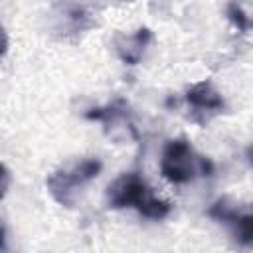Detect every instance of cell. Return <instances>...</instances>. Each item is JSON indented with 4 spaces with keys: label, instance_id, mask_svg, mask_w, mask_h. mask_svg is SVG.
<instances>
[{
    "label": "cell",
    "instance_id": "cell-3",
    "mask_svg": "<svg viewBox=\"0 0 253 253\" xmlns=\"http://www.w3.org/2000/svg\"><path fill=\"white\" fill-rule=\"evenodd\" d=\"M101 170L103 162L99 158H81L53 170L45 180V188L59 206L73 208L77 202V194L91 180H95Z\"/></svg>",
    "mask_w": 253,
    "mask_h": 253
},
{
    "label": "cell",
    "instance_id": "cell-1",
    "mask_svg": "<svg viewBox=\"0 0 253 253\" xmlns=\"http://www.w3.org/2000/svg\"><path fill=\"white\" fill-rule=\"evenodd\" d=\"M107 204L113 210L132 208L148 219L168 217L172 206L170 202L154 196L148 182L138 172H125L115 178L107 188Z\"/></svg>",
    "mask_w": 253,
    "mask_h": 253
},
{
    "label": "cell",
    "instance_id": "cell-2",
    "mask_svg": "<svg viewBox=\"0 0 253 253\" xmlns=\"http://www.w3.org/2000/svg\"><path fill=\"white\" fill-rule=\"evenodd\" d=\"M215 170L213 162L200 154L192 142L184 136L172 138L164 144L160 156V174L170 184L182 186L190 184L198 178H208Z\"/></svg>",
    "mask_w": 253,
    "mask_h": 253
},
{
    "label": "cell",
    "instance_id": "cell-11",
    "mask_svg": "<svg viewBox=\"0 0 253 253\" xmlns=\"http://www.w3.org/2000/svg\"><path fill=\"white\" fill-rule=\"evenodd\" d=\"M8 51V34L4 30V26L0 24V57H4Z\"/></svg>",
    "mask_w": 253,
    "mask_h": 253
},
{
    "label": "cell",
    "instance_id": "cell-5",
    "mask_svg": "<svg viewBox=\"0 0 253 253\" xmlns=\"http://www.w3.org/2000/svg\"><path fill=\"white\" fill-rule=\"evenodd\" d=\"M184 103L190 111V115H188L190 121H194L200 126H206L213 117H217L225 109V101H223L221 93L208 79L194 83L186 91Z\"/></svg>",
    "mask_w": 253,
    "mask_h": 253
},
{
    "label": "cell",
    "instance_id": "cell-7",
    "mask_svg": "<svg viewBox=\"0 0 253 253\" xmlns=\"http://www.w3.org/2000/svg\"><path fill=\"white\" fill-rule=\"evenodd\" d=\"M85 117L89 121H99L103 123L107 128L111 130H117V128H123L125 132L128 130L134 138H136V130L130 123V113H128V105L123 101V99H115L111 103H107L105 107H97V109H89L85 113Z\"/></svg>",
    "mask_w": 253,
    "mask_h": 253
},
{
    "label": "cell",
    "instance_id": "cell-8",
    "mask_svg": "<svg viewBox=\"0 0 253 253\" xmlns=\"http://www.w3.org/2000/svg\"><path fill=\"white\" fill-rule=\"evenodd\" d=\"M150 40H152V32L148 28H138L132 34H121L115 40L117 55L121 57L123 63L136 65L142 59V55H144Z\"/></svg>",
    "mask_w": 253,
    "mask_h": 253
},
{
    "label": "cell",
    "instance_id": "cell-4",
    "mask_svg": "<svg viewBox=\"0 0 253 253\" xmlns=\"http://www.w3.org/2000/svg\"><path fill=\"white\" fill-rule=\"evenodd\" d=\"M208 215L213 221L227 227V231L231 233V237L237 243L251 245V241H253V215H251L249 206L239 204V202L223 196V198H217L208 208Z\"/></svg>",
    "mask_w": 253,
    "mask_h": 253
},
{
    "label": "cell",
    "instance_id": "cell-6",
    "mask_svg": "<svg viewBox=\"0 0 253 253\" xmlns=\"http://www.w3.org/2000/svg\"><path fill=\"white\" fill-rule=\"evenodd\" d=\"M91 12L85 4L81 2H75V0H67V2H61L57 8H55V30L61 32L63 36L67 34H79V32H85L93 26V20H91Z\"/></svg>",
    "mask_w": 253,
    "mask_h": 253
},
{
    "label": "cell",
    "instance_id": "cell-12",
    "mask_svg": "<svg viewBox=\"0 0 253 253\" xmlns=\"http://www.w3.org/2000/svg\"><path fill=\"white\" fill-rule=\"evenodd\" d=\"M4 247H6V229L0 223V249H4Z\"/></svg>",
    "mask_w": 253,
    "mask_h": 253
},
{
    "label": "cell",
    "instance_id": "cell-9",
    "mask_svg": "<svg viewBox=\"0 0 253 253\" xmlns=\"http://www.w3.org/2000/svg\"><path fill=\"white\" fill-rule=\"evenodd\" d=\"M225 16H227V20L233 24V28H237V32H241V34H247V32H249V26H251L249 16H247L245 8H243L237 0H231V2L227 4Z\"/></svg>",
    "mask_w": 253,
    "mask_h": 253
},
{
    "label": "cell",
    "instance_id": "cell-10",
    "mask_svg": "<svg viewBox=\"0 0 253 253\" xmlns=\"http://www.w3.org/2000/svg\"><path fill=\"white\" fill-rule=\"evenodd\" d=\"M8 188H10V172H8V168L0 162V200L6 196Z\"/></svg>",
    "mask_w": 253,
    "mask_h": 253
}]
</instances>
